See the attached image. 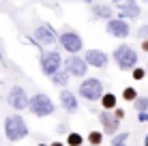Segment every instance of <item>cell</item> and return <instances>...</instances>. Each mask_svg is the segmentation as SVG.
Wrapping results in <instances>:
<instances>
[{
  "label": "cell",
  "mask_w": 148,
  "mask_h": 146,
  "mask_svg": "<svg viewBox=\"0 0 148 146\" xmlns=\"http://www.w3.org/2000/svg\"><path fill=\"white\" fill-rule=\"evenodd\" d=\"M56 131H58V135H60V133H62V135H69V133H71V131H69V125H67V123H60L58 127H56Z\"/></svg>",
  "instance_id": "25"
},
{
  "label": "cell",
  "mask_w": 148,
  "mask_h": 146,
  "mask_svg": "<svg viewBox=\"0 0 148 146\" xmlns=\"http://www.w3.org/2000/svg\"><path fill=\"white\" fill-rule=\"evenodd\" d=\"M99 123L103 127V133L105 135H118L120 133V120L114 116V112H101L99 114Z\"/></svg>",
  "instance_id": "11"
},
{
  "label": "cell",
  "mask_w": 148,
  "mask_h": 146,
  "mask_svg": "<svg viewBox=\"0 0 148 146\" xmlns=\"http://www.w3.org/2000/svg\"><path fill=\"white\" fill-rule=\"evenodd\" d=\"M90 11H92V19H105V22L114 19V17H112V7H110V4L90 2Z\"/></svg>",
  "instance_id": "15"
},
{
  "label": "cell",
  "mask_w": 148,
  "mask_h": 146,
  "mask_svg": "<svg viewBox=\"0 0 148 146\" xmlns=\"http://www.w3.org/2000/svg\"><path fill=\"white\" fill-rule=\"evenodd\" d=\"M103 138H105V133L103 131H97V129H92V131L88 133V144L90 146H101V142H103Z\"/></svg>",
  "instance_id": "17"
},
{
  "label": "cell",
  "mask_w": 148,
  "mask_h": 146,
  "mask_svg": "<svg viewBox=\"0 0 148 146\" xmlns=\"http://www.w3.org/2000/svg\"><path fill=\"white\" fill-rule=\"evenodd\" d=\"M112 58L118 64L120 71H133V69H137V52L127 43L118 45V47L112 52Z\"/></svg>",
  "instance_id": "3"
},
{
  "label": "cell",
  "mask_w": 148,
  "mask_h": 146,
  "mask_svg": "<svg viewBox=\"0 0 148 146\" xmlns=\"http://www.w3.org/2000/svg\"><path fill=\"white\" fill-rule=\"evenodd\" d=\"M49 146H64V142H60V140H56V142H52Z\"/></svg>",
  "instance_id": "29"
},
{
  "label": "cell",
  "mask_w": 148,
  "mask_h": 146,
  "mask_svg": "<svg viewBox=\"0 0 148 146\" xmlns=\"http://www.w3.org/2000/svg\"><path fill=\"white\" fill-rule=\"evenodd\" d=\"M122 99H125V101H137V99H140V95H137V90L133 88V86H127L125 90H122Z\"/></svg>",
  "instance_id": "20"
},
{
  "label": "cell",
  "mask_w": 148,
  "mask_h": 146,
  "mask_svg": "<svg viewBox=\"0 0 148 146\" xmlns=\"http://www.w3.org/2000/svg\"><path fill=\"white\" fill-rule=\"evenodd\" d=\"M60 105H62V110L64 112H69V114H75L79 110V101H77V97H75L71 90H60Z\"/></svg>",
  "instance_id": "14"
},
{
  "label": "cell",
  "mask_w": 148,
  "mask_h": 146,
  "mask_svg": "<svg viewBox=\"0 0 148 146\" xmlns=\"http://www.w3.org/2000/svg\"><path fill=\"white\" fill-rule=\"evenodd\" d=\"M69 77H71L69 71H64V69H62V71H58V73L52 77V82L56 84V86H67V84H69Z\"/></svg>",
  "instance_id": "18"
},
{
  "label": "cell",
  "mask_w": 148,
  "mask_h": 146,
  "mask_svg": "<svg viewBox=\"0 0 148 146\" xmlns=\"http://www.w3.org/2000/svg\"><path fill=\"white\" fill-rule=\"evenodd\" d=\"M105 32H108L110 37H114V39H129L131 26H129V22H127V19L114 17V19H110V22L105 24Z\"/></svg>",
  "instance_id": "10"
},
{
  "label": "cell",
  "mask_w": 148,
  "mask_h": 146,
  "mask_svg": "<svg viewBox=\"0 0 148 146\" xmlns=\"http://www.w3.org/2000/svg\"><path fill=\"white\" fill-rule=\"evenodd\" d=\"M77 93H79V97L88 99V101H101V99H103V95H105L103 82H101L99 77H86L84 82L79 84Z\"/></svg>",
  "instance_id": "5"
},
{
  "label": "cell",
  "mask_w": 148,
  "mask_h": 146,
  "mask_svg": "<svg viewBox=\"0 0 148 146\" xmlns=\"http://www.w3.org/2000/svg\"><path fill=\"white\" fill-rule=\"evenodd\" d=\"M114 116L118 118V120H122V118H125V110H122V108H116V110H114Z\"/></svg>",
  "instance_id": "26"
},
{
  "label": "cell",
  "mask_w": 148,
  "mask_h": 146,
  "mask_svg": "<svg viewBox=\"0 0 148 146\" xmlns=\"http://www.w3.org/2000/svg\"><path fill=\"white\" fill-rule=\"evenodd\" d=\"M118 7V17L120 19H137L142 15V9H140V2H135V0H127V2H118L116 4Z\"/></svg>",
  "instance_id": "13"
},
{
  "label": "cell",
  "mask_w": 148,
  "mask_h": 146,
  "mask_svg": "<svg viewBox=\"0 0 148 146\" xmlns=\"http://www.w3.org/2000/svg\"><path fill=\"white\" fill-rule=\"evenodd\" d=\"M127 140H129V131H120L118 135L112 138V146H122V144H127Z\"/></svg>",
  "instance_id": "21"
},
{
  "label": "cell",
  "mask_w": 148,
  "mask_h": 146,
  "mask_svg": "<svg viewBox=\"0 0 148 146\" xmlns=\"http://www.w3.org/2000/svg\"><path fill=\"white\" fill-rule=\"evenodd\" d=\"M137 123H148V112H142V114H137Z\"/></svg>",
  "instance_id": "27"
},
{
  "label": "cell",
  "mask_w": 148,
  "mask_h": 146,
  "mask_svg": "<svg viewBox=\"0 0 148 146\" xmlns=\"http://www.w3.org/2000/svg\"><path fill=\"white\" fill-rule=\"evenodd\" d=\"M84 144V135H79L77 131H71L67 135V146H82Z\"/></svg>",
  "instance_id": "19"
},
{
  "label": "cell",
  "mask_w": 148,
  "mask_h": 146,
  "mask_svg": "<svg viewBox=\"0 0 148 146\" xmlns=\"http://www.w3.org/2000/svg\"><path fill=\"white\" fill-rule=\"evenodd\" d=\"M37 146H49V144H37Z\"/></svg>",
  "instance_id": "31"
},
{
  "label": "cell",
  "mask_w": 148,
  "mask_h": 146,
  "mask_svg": "<svg viewBox=\"0 0 148 146\" xmlns=\"http://www.w3.org/2000/svg\"><path fill=\"white\" fill-rule=\"evenodd\" d=\"M62 67H64V60H62V56H60L58 49L41 52V56H39V69H41V73H43V75H47V77L52 80L58 71H62Z\"/></svg>",
  "instance_id": "2"
},
{
  "label": "cell",
  "mask_w": 148,
  "mask_h": 146,
  "mask_svg": "<svg viewBox=\"0 0 148 146\" xmlns=\"http://www.w3.org/2000/svg\"><path fill=\"white\" fill-rule=\"evenodd\" d=\"M28 110L34 114V116L45 118V116H52V114L56 112V105H54L52 99H49V95H45V93H37V95H32V97H30V105H28Z\"/></svg>",
  "instance_id": "4"
},
{
  "label": "cell",
  "mask_w": 148,
  "mask_h": 146,
  "mask_svg": "<svg viewBox=\"0 0 148 146\" xmlns=\"http://www.w3.org/2000/svg\"><path fill=\"white\" fill-rule=\"evenodd\" d=\"M142 146H148V133H146V138H144V144Z\"/></svg>",
  "instance_id": "30"
},
{
  "label": "cell",
  "mask_w": 148,
  "mask_h": 146,
  "mask_svg": "<svg viewBox=\"0 0 148 146\" xmlns=\"http://www.w3.org/2000/svg\"><path fill=\"white\" fill-rule=\"evenodd\" d=\"M122 146H127V144H122Z\"/></svg>",
  "instance_id": "32"
},
{
  "label": "cell",
  "mask_w": 148,
  "mask_h": 146,
  "mask_svg": "<svg viewBox=\"0 0 148 146\" xmlns=\"http://www.w3.org/2000/svg\"><path fill=\"white\" fill-rule=\"evenodd\" d=\"M88 146H90V144H88Z\"/></svg>",
  "instance_id": "33"
},
{
  "label": "cell",
  "mask_w": 148,
  "mask_h": 146,
  "mask_svg": "<svg viewBox=\"0 0 148 146\" xmlns=\"http://www.w3.org/2000/svg\"><path fill=\"white\" fill-rule=\"evenodd\" d=\"M64 71H69L71 77H84L86 80V73H88V62H86L84 56H69L64 58Z\"/></svg>",
  "instance_id": "8"
},
{
  "label": "cell",
  "mask_w": 148,
  "mask_h": 146,
  "mask_svg": "<svg viewBox=\"0 0 148 146\" xmlns=\"http://www.w3.org/2000/svg\"><path fill=\"white\" fill-rule=\"evenodd\" d=\"M135 37L140 39V41H148V24H142L140 28H137V32H135Z\"/></svg>",
  "instance_id": "23"
},
{
  "label": "cell",
  "mask_w": 148,
  "mask_h": 146,
  "mask_svg": "<svg viewBox=\"0 0 148 146\" xmlns=\"http://www.w3.org/2000/svg\"><path fill=\"white\" fill-rule=\"evenodd\" d=\"M84 58L88 62V67H95V69H105L108 62H110V56L103 49H86Z\"/></svg>",
  "instance_id": "12"
},
{
  "label": "cell",
  "mask_w": 148,
  "mask_h": 146,
  "mask_svg": "<svg viewBox=\"0 0 148 146\" xmlns=\"http://www.w3.org/2000/svg\"><path fill=\"white\" fill-rule=\"evenodd\" d=\"M131 77H133L135 82L144 80V77H146V69H144V67H137V69H133V71H131Z\"/></svg>",
  "instance_id": "24"
},
{
  "label": "cell",
  "mask_w": 148,
  "mask_h": 146,
  "mask_svg": "<svg viewBox=\"0 0 148 146\" xmlns=\"http://www.w3.org/2000/svg\"><path fill=\"white\" fill-rule=\"evenodd\" d=\"M2 129H4V135H7L9 142H19V140L28 138V125L22 114H9L4 118Z\"/></svg>",
  "instance_id": "1"
},
{
  "label": "cell",
  "mask_w": 148,
  "mask_h": 146,
  "mask_svg": "<svg viewBox=\"0 0 148 146\" xmlns=\"http://www.w3.org/2000/svg\"><path fill=\"white\" fill-rule=\"evenodd\" d=\"M116 103H118V99H116L114 93H105L103 99H101V108H103V112H114V110L118 108Z\"/></svg>",
  "instance_id": "16"
},
{
  "label": "cell",
  "mask_w": 148,
  "mask_h": 146,
  "mask_svg": "<svg viewBox=\"0 0 148 146\" xmlns=\"http://www.w3.org/2000/svg\"><path fill=\"white\" fill-rule=\"evenodd\" d=\"M133 108L137 110V114L148 112V97H140V99H137V101L133 103Z\"/></svg>",
  "instance_id": "22"
},
{
  "label": "cell",
  "mask_w": 148,
  "mask_h": 146,
  "mask_svg": "<svg viewBox=\"0 0 148 146\" xmlns=\"http://www.w3.org/2000/svg\"><path fill=\"white\" fill-rule=\"evenodd\" d=\"M32 39H34L37 45H54V43H58V34H56L54 28L49 26V24H45V22L34 28Z\"/></svg>",
  "instance_id": "9"
},
{
  "label": "cell",
  "mask_w": 148,
  "mask_h": 146,
  "mask_svg": "<svg viewBox=\"0 0 148 146\" xmlns=\"http://www.w3.org/2000/svg\"><path fill=\"white\" fill-rule=\"evenodd\" d=\"M58 43L62 45V49H67L69 56H79V52L84 49V41L77 32L73 30H67V32H60L58 34Z\"/></svg>",
  "instance_id": "7"
},
{
  "label": "cell",
  "mask_w": 148,
  "mask_h": 146,
  "mask_svg": "<svg viewBox=\"0 0 148 146\" xmlns=\"http://www.w3.org/2000/svg\"><path fill=\"white\" fill-rule=\"evenodd\" d=\"M7 103L15 110V114H19L22 110H28V105H30V97L26 95V88L19 86V84L11 86V88H9V95H7Z\"/></svg>",
  "instance_id": "6"
},
{
  "label": "cell",
  "mask_w": 148,
  "mask_h": 146,
  "mask_svg": "<svg viewBox=\"0 0 148 146\" xmlns=\"http://www.w3.org/2000/svg\"><path fill=\"white\" fill-rule=\"evenodd\" d=\"M142 52L148 54V41H142Z\"/></svg>",
  "instance_id": "28"
}]
</instances>
